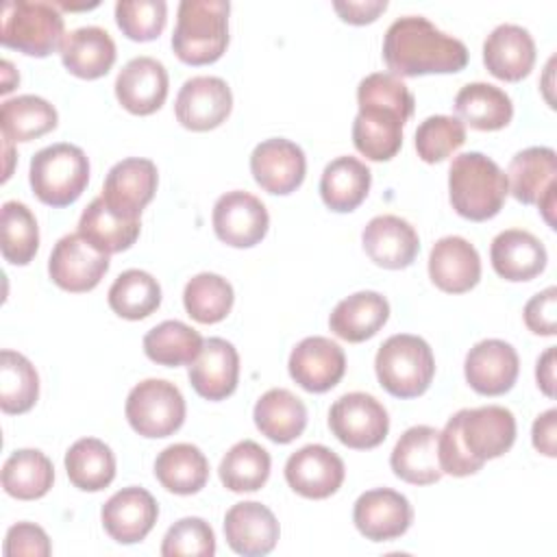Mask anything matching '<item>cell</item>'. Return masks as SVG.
<instances>
[{
	"label": "cell",
	"mask_w": 557,
	"mask_h": 557,
	"mask_svg": "<svg viewBox=\"0 0 557 557\" xmlns=\"http://www.w3.org/2000/svg\"><path fill=\"white\" fill-rule=\"evenodd\" d=\"M100 518L111 540L117 544H137L152 531L159 518V505L148 490L128 485L102 505Z\"/></svg>",
	"instance_id": "cell-21"
},
{
	"label": "cell",
	"mask_w": 557,
	"mask_h": 557,
	"mask_svg": "<svg viewBox=\"0 0 557 557\" xmlns=\"http://www.w3.org/2000/svg\"><path fill=\"white\" fill-rule=\"evenodd\" d=\"M252 418L257 429L276 444H289L307 426L305 403L285 387H272L255 403Z\"/></svg>",
	"instance_id": "cell-34"
},
{
	"label": "cell",
	"mask_w": 557,
	"mask_h": 557,
	"mask_svg": "<svg viewBox=\"0 0 557 557\" xmlns=\"http://www.w3.org/2000/svg\"><path fill=\"white\" fill-rule=\"evenodd\" d=\"M157 181V165L150 159L128 157L107 172L102 198L113 211L139 220L141 209L154 198Z\"/></svg>",
	"instance_id": "cell-20"
},
{
	"label": "cell",
	"mask_w": 557,
	"mask_h": 557,
	"mask_svg": "<svg viewBox=\"0 0 557 557\" xmlns=\"http://www.w3.org/2000/svg\"><path fill=\"white\" fill-rule=\"evenodd\" d=\"M511 196L522 205H537L544 220L555 228L553 209L557 191V154L548 146H531L513 154L507 168Z\"/></svg>",
	"instance_id": "cell-11"
},
{
	"label": "cell",
	"mask_w": 557,
	"mask_h": 557,
	"mask_svg": "<svg viewBox=\"0 0 557 557\" xmlns=\"http://www.w3.org/2000/svg\"><path fill=\"white\" fill-rule=\"evenodd\" d=\"M70 483L83 492H100L115 479V455L98 437H81L65 453Z\"/></svg>",
	"instance_id": "cell-37"
},
{
	"label": "cell",
	"mask_w": 557,
	"mask_h": 557,
	"mask_svg": "<svg viewBox=\"0 0 557 557\" xmlns=\"http://www.w3.org/2000/svg\"><path fill=\"white\" fill-rule=\"evenodd\" d=\"M344 476L346 468L342 457L322 444H307L285 461L287 485L305 498H329L342 487Z\"/></svg>",
	"instance_id": "cell-14"
},
{
	"label": "cell",
	"mask_w": 557,
	"mask_h": 557,
	"mask_svg": "<svg viewBox=\"0 0 557 557\" xmlns=\"http://www.w3.org/2000/svg\"><path fill=\"white\" fill-rule=\"evenodd\" d=\"M54 483L52 461L37 448L13 450L2 466V487L17 500H35Z\"/></svg>",
	"instance_id": "cell-38"
},
{
	"label": "cell",
	"mask_w": 557,
	"mask_h": 557,
	"mask_svg": "<svg viewBox=\"0 0 557 557\" xmlns=\"http://www.w3.org/2000/svg\"><path fill=\"white\" fill-rule=\"evenodd\" d=\"M520 359L511 344L490 337L474 344L463 361L468 385L483 396H500L509 392L518 379Z\"/></svg>",
	"instance_id": "cell-19"
},
{
	"label": "cell",
	"mask_w": 557,
	"mask_h": 557,
	"mask_svg": "<svg viewBox=\"0 0 557 557\" xmlns=\"http://www.w3.org/2000/svg\"><path fill=\"white\" fill-rule=\"evenodd\" d=\"M154 476L168 492L189 496L207 485L209 461L198 446L178 442L157 455Z\"/></svg>",
	"instance_id": "cell-36"
},
{
	"label": "cell",
	"mask_w": 557,
	"mask_h": 557,
	"mask_svg": "<svg viewBox=\"0 0 557 557\" xmlns=\"http://www.w3.org/2000/svg\"><path fill=\"white\" fill-rule=\"evenodd\" d=\"M466 144V126L453 115H429L416 128V150L424 163H440Z\"/></svg>",
	"instance_id": "cell-46"
},
{
	"label": "cell",
	"mask_w": 557,
	"mask_h": 557,
	"mask_svg": "<svg viewBox=\"0 0 557 557\" xmlns=\"http://www.w3.org/2000/svg\"><path fill=\"white\" fill-rule=\"evenodd\" d=\"M270 453L252 442L242 440L228 448V453L222 457L218 474L226 490L231 492H257L265 485L270 476Z\"/></svg>",
	"instance_id": "cell-40"
},
{
	"label": "cell",
	"mask_w": 557,
	"mask_h": 557,
	"mask_svg": "<svg viewBox=\"0 0 557 557\" xmlns=\"http://www.w3.org/2000/svg\"><path fill=\"white\" fill-rule=\"evenodd\" d=\"M233 109V94L220 76H191L174 100L176 120L189 131L218 128Z\"/></svg>",
	"instance_id": "cell-15"
},
{
	"label": "cell",
	"mask_w": 557,
	"mask_h": 557,
	"mask_svg": "<svg viewBox=\"0 0 557 557\" xmlns=\"http://www.w3.org/2000/svg\"><path fill=\"white\" fill-rule=\"evenodd\" d=\"M124 413L141 437H168L185 422V398L174 383L146 379L128 392Z\"/></svg>",
	"instance_id": "cell-9"
},
{
	"label": "cell",
	"mask_w": 557,
	"mask_h": 557,
	"mask_svg": "<svg viewBox=\"0 0 557 557\" xmlns=\"http://www.w3.org/2000/svg\"><path fill=\"white\" fill-rule=\"evenodd\" d=\"M372 185L370 168L357 157L342 154L326 163L320 176L322 202L337 213L355 211L368 196Z\"/></svg>",
	"instance_id": "cell-33"
},
{
	"label": "cell",
	"mask_w": 557,
	"mask_h": 557,
	"mask_svg": "<svg viewBox=\"0 0 557 557\" xmlns=\"http://www.w3.org/2000/svg\"><path fill=\"white\" fill-rule=\"evenodd\" d=\"M57 109L41 96L24 94L4 100L0 107V128L7 141H30L57 128Z\"/></svg>",
	"instance_id": "cell-39"
},
{
	"label": "cell",
	"mask_w": 557,
	"mask_h": 557,
	"mask_svg": "<svg viewBox=\"0 0 557 557\" xmlns=\"http://www.w3.org/2000/svg\"><path fill=\"white\" fill-rule=\"evenodd\" d=\"M250 172L263 191L285 196L302 185L307 159L298 144L285 137H270L255 146L250 154Z\"/></svg>",
	"instance_id": "cell-18"
},
{
	"label": "cell",
	"mask_w": 557,
	"mask_h": 557,
	"mask_svg": "<svg viewBox=\"0 0 557 557\" xmlns=\"http://www.w3.org/2000/svg\"><path fill=\"white\" fill-rule=\"evenodd\" d=\"M555 311H557V289L550 285L544 292H540L527 300L524 311H522L527 329L535 335L553 337L557 333Z\"/></svg>",
	"instance_id": "cell-50"
},
{
	"label": "cell",
	"mask_w": 557,
	"mask_h": 557,
	"mask_svg": "<svg viewBox=\"0 0 557 557\" xmlns=\"http://www.w3.org/2000/svg\"><path fill=\"white\" fill-rule=\"evenodd\" d=\"M59 50L65 70L85 81L104 76L117 54L111 35L100 26H81L65 33Z\"/></svg>",
	"instance_id": "cell-31"
},
{
	"label": "cell",
	"mask_w": 557,
	"mask_h": 557,
	"mask_svg": "<svg viewBox=\"0 0 557 557\" xmlns=\"http://www.w3.org/2000/svg\"><path fill=\"white\" fill-rule=\"evenodd\" d=\"M139 228V220L113 211L102 196L94 198L78 220V235L107 255L128 250L137 242Z\"/></svg>",
	"instance_id": "cell-32"
},
{
	"label": "cell",
	"mask_w": 557,
	"mask_h": 557,
	"mask_svg": "<svg viewBox=\"0 0 557 557\" xmlns=\"http://www.w3.org/2000/svg\"><path fill=\"white\" fill-rule=\"evenodd\" d=\"M429 276L446 294L470 292L481 278V257L468 239L446 235L431 248Z\"/></svg>",
	"instance_id": "cell-25"
},
{
	"label": "cell",
	"mask_w": 557,
	"mask_h": 557,
	"mask_svg": "<svg viewBox=\"0 0 557 557\" xmlns=\"http://www.w3.org/2000/svg\"><path fill=\"white\" fill-rule=\"evenodd\" d=\"M7 557L28 555V557H48L52 553L48 533L35 522H17L7 531L4 548Z\"/></svg>",
	"instance_id": "cell-49"
},
{
	"label": "cell",
	"mask_w": 557,
	"mask_h": 557,
	"mask_svg": "<svg viewBox=\"0 0 557 557\" xmlns=\"http://www.w3.org/2000/svg\"><path fill=\"white\" fill-rule=\"evenodd\" d=\"M281 535L276 516L257 500L235 503L224 516L226 544L244 557H261L274 550Z\"/></svg>",
	"instance_id": "cell-22"
},
{
	"label": "cell",
	"mask_w": 557,
	"mask_h": 557,
	"mask_svg": "<svg viewBox=\"0 0 557 557\" xmlns=\"http://www.w3.org/2000/svg\"><path fill=\"white\" fill-rule=\"evenodd\" d=\"M333 9L339 13V17L348 24H370L387 9L385 0H348V2H333Z\"/></svg>",
	"instance_id": "cell-51"
},
{
	"label": "cell",
	"mask_w": 557,
	"mask_h": 557,
	"mask_svg": "<svg viewBox=\"0 0 557 557\" xmlns=\"http://www.w3.org/2000/svg\"><path fill=\"white\" fill-rule=\"evenodd\" d=\"M490 261L505 281H531L544 272L548 255L544 244L529 231L507 228L492 239Z\"/></svg>",
	"instance_id": "cell-29"
},
{
	"label": "cell",
	"mask_w": 557,
	"mask_h": 557,
	"mask_svg": "<svg viewBox=\"0 0 557 557\" xmlns=\"http://www.w3.org/2000/svg\"><path fill=\"white\" fill-rule=\"evenodd\" d=\"M374 372L387 394L396 398H416L424 394L433 381L435 357L422 337L396 333L379 346Z\"/></svg>",
	"instance_id": "cell-6"
},
{
	"label": "cell",
	"mask_w": 557,
	"mask_h": 557,
	"mask_svg": "<svg viewBox=\"0 0 557 557\" xmlns=\"http://www.w3.org/2000/svg\"><path fill=\"white\" fill-rule=\"evenodd\" d=\"M287 370L302 389L322 394L342 381L346 372V355L337 342L311 335L292 348Z\"/></svg>",
	"instance_id": "cell-16"
},
{
	"label": "cell",
	"mask_w": 557,
	"mask_h": 557,
	"mask_svg": "<svg viewBox=\"0 0 557 557\" xmlns=\"http://www.w3.org/2000/svg\"><path fill=\"white\" fill-rule=\"evenodd\" d=\"M228 11L224 0H183L172 33V50L187 65L218 61L228 46Z\"/></svg>",
	"instance_id": "cell-5"
},
{
	"label": "cell",
	"mask_w": 557,
	"mask_h": 557,
	"mask_svg": "<svg viewBox=\"0 0 557 557\" xmlns=\"http://www.w3.org/2000/svg\"><path fill=\"white\" fill-rule=\"evenodd\" d=\"M233 285L213 272L191 276L183 289V305L189 318L200 324H215L233 309Z\"/></svg>",
	"instance_id": "cell-44"
},
{
	"label": "cell",
	"mask_w": 557,
	"mask_h": 557,
	"mask_svg": "<svg viewBox=\"0 0 557 557\" xmlns=\"http://www.w3.org/2000/svg\"><path fill=\"white\" fill-rule=\"evenodd\" d=\"M555 346L546 348L537 363H535V381H537V387L548 396L553 398L555 396Z\"/></svg>",
	"instance_id": "cell-53"
},
{
	"label": "cell",
	"mask_w": 557,
	"mask_h": 557,
	"mask_svg": "<svg viewBox=\"0 0 557 557\" xmlns=\"http://www.w3.org/2000/svg\"><path fill=\"white\" fill-rule=\"evenodd\" d=\"M202 344L200 333L181 320H165L144 335L146 357L168 368L191 363L200 355Z\"/></svg>",
	"instance_id": "cell-41"
},
{
	"label": "cell",
	"mask_w": 557,
	"mask_h": 557,
	"mask_svg": "<svg viewBox=\"0 0 557 557\" xmlns=\"http://www.w3.org/2000/svg\"><path fill=\"white\" fill-rule=\"evenodd\" d=\"M383 59L394 76L455 74L468 63L461 39L440 30L422 15H405L389 24L383 37Z\"/></svg>",
	"instance_id": "cell-3"
},
{
	"label": "cell",
	"mask_w": 557,
	"mask_h": 557,
	"mask_svg": "<svg viewBox=\"0 0 557 557\" xmlns=\"http://www.w3.org/2000/svg\"><path fill=\"white\" fill-rule=\"evenodd\" d=\"M168 20V4L163 0H117L115 22L120 30L133 41L157 39Z\"/></svg>",
	"instance_id": "cell-47"
},
{
	"label": "cell",
	"mask_w": 557,
	"mask_h": 557,
	"mask_svg": "<svg viewBox=\"0 0 557 557\" xmlns=\"http://www.w3.org/2000/svg\"><path fill=\"white\" fill-rule=\"evenodd\" d=\"M39 398V374L35 366L11 348L0 352V409L4 413H26Z\"/></svg>",
	"instance_id": "cell-43"
},
{
	"label": "cell",
	"mask_w": 557,
	"mask_h": 557,
	"mask_svg": "<svg viewBox=\"0 0 557 557\" xmlns=\"http://www.w3.org/2000/svg\"><path fill=\"white\" fill-rule=\"evenodd\" d=\"M239 355L222 337H209L200 355L189 363V383L207 400H224L237 387Z\"/></svg>",
	"instance_id": "cell-27"
},
{
	"label": "cell",
	"mask_w": 557,
	"mask_h": 557,
	"mask_svg": "<svg viewBox=\"0 0 557 557\" xmlns=\"http://www.w3.org/2000/svg\"><path fill=\"white\" fill-rule=\"evenodd\" d=\"M63 15L52 2L9 0L2 7L0 41L28 57H48L65 37Z\"/></svg>",
	"instance_id": "cell-8"
},
{
	"label": "cell",
	"mask_w": 557,
	"mask_h": 557,
	"mask_svg": "<svg viewBox=\"0 0 557 557\" xmlns=\"http://www.w3.org/2000/svg\"><path fill=\"white\" fill-rule=\"evenodd\" d=\"M168 70L152 57L131 59L115 78V98L133 115H150L168 98Z\"/></svg>",
	"instance_id": "cell-24"
},
{
	"label": "cell",
	"mask_w": 557,
	"mask_h": 557,
	"mask_svg": "<svg viewBox=\"0 0 557 557\" xmlns=\"http://www.w3.org/2000/svg\"><path fill=\"white\" fill-rule=\"evenodd\" d=\"M455 113L461 124L476 131H498L511 122L513 102L496 85L468 83L455 96Z\"/></svg>",
	"instance_id": "cell-35"
},
{
	"label": "cell",
	"mask_w": 557,
	"mask_h": 557,
	"mask_svg": "<svg viewBox=\"0 0 557 557\" xmlns=\"http://www.w3.org/2000/svg\"><path fill=\"white\" fill-rule=\"evenodd\" d=\"M329 429L348 448H376L389 431L387 409L372 394L348 392L331 405Z\"/></svg>",
	"instance_id": "cell-10"
},
{
	"label": "cell",
	"mask_w": 557,
	"mask_h": 557,
	"mask_svg": "<svg viewBox=\"0 0 557 557\" xmlns=\"http://www.w3.org/2000/svg\"><path fill=\"white\" fill-rule=\"evenodd\" d=\"M516 442V418L507 407L483 405L459 409L437 437V459L444 474L468 476L487 459L505 455Z\"/></svg>",
	"instance_id": "cell-1"
},
{
	"label": "cell",
	"mask_w": 557,
	"mask_h": 557,
	"mask_svg": "<svg viewBox=\"0 0 557 557\" xmlns=\"http://www.w3.org/2000/svg\"><path fill=\"white\" fill-rule=\"evenodd\" d=\"M28 181L44 205L67 207L81 198L89 183V159L67 141L46 146L30 159Z\"/></svg>",
	"instance_id": "cell-7"
},
{
	"label": "cell",
	"mask_w": 557,
	"mask_h": 557,
	"mask_svg": "<svg viewBox=\"0 0 557 557\" xmlns=\"http://www.w3.org/2000/svg\"><path fill=\"white\" fill-rule=\"evenodd\" d=\"M437 437L440 431L429 424L407 429L389 455L394 474L411 485L437 483L444 474L437 459Z\"/></svg>",
	"instance_id": "cell-28"
},
{
	"label": "cell",
	"mask_w": 557,
	"mask_h": 557,
	"mask_svg": "<svg viewBox=\"0 0 557 557\" xmlns=\"http://www.w3.org/2000/svg\"><path fill=\"white\" fill-rule=\"evenodd\" d=\"M389 318V302L383 294L363 289L342 298L329 315L331 331L350 344H359L376 335Z\"/></svg>",
	"instance_id": "cell-30"
},
{
	"label": "cell",
	"mask_w": 557,
	"mask_h": 557,
	"mask_svg": "<svg viewBox=\"0 0 557 557\" xmlns=\"http://www.w3.org/2000/svg\"><path fill=\"white\" fill-rule=\"evenodd\" d=\"M509 194L507 176L483 152H461L448 170V198L453 209L472 222L494 218Z\"/></svg>",
	"instance_id": "cell-4"
},
{
	"label": "cell",
	"mask_w": 557,
	"mask_h": 557,
	"mask_svg": "<svg viewBox=\"0 0 557 557\" xmlns=\"http://www.w3.org/2000/svg\"><path fill=\"white\" fill-rule=\"evenodd\" d=\"M163 557H211L215 555V535L207 520L189 516L174 522L161 542Z\"/></svg>",
	"instance_id": "cell-48"
},
{
	"label": "cell",
	"mask_w": 557,
	"mask_h": 557,
	"mask_svg": "<svg viewBox=\"0 0 557 557\" xmlns=\"http://www.w3.org/2000/svg\"><path fill=\"white\" fill-rule=\"evenodd\" d=\"M359 111L352 144L370 161H389L403 146V126L413 115V94L392 72H374L359 81Z\"/></svg>",
	"instance_id": "cell-2"
},
{
	"label": "cell",
	"mask_w": 557,
	"mask_h": 557,
	"mask_svg": "<svg viewBox=\"0 0 557 557\" xmlns=\"http://www.w3.org/2000/svg\"><path fill=\"white\" fill-rule=\"evenodd\" d=\"M483 63L500 81L516 83L529 76L535 63V41L518 24H498L483 41Z\"/></svg>",
	"instance_id": "cell-26"
},
{
	"label": "cell",
	"mask_w": 557,
	"mask_h": 557,
	"mask_svg": "<svg viewBox=\"0 0 557 557\" xmlns=\"http://www.w3.org/2000/svg\"><path fill=\"white\" fill-rule=\"evenodd\" d=\"M109 307L126 320H144L161 305V285L146 270H124L107 294Z\"/></svg>",
	"instance_id": "cell-42"
},
{
	"label": "cell",
	"mask_w": 557,
	"mask_h": 557,
	"mask_svg": "<svg viewBox=\"0 0 557 557\" xmlns=\"http://www.w3.org/2000/svg\"><path fill=\"white\" fill-rule=\"evenodd\" d=\"M361 244L370 261L387 270L409 268L420 250L416 228L405 218L392 213L372 218L361 233Z\"/></svg>",
	"instance_id": "cell-23"
},
{
	"label": "cell",
	"mask_w": 557,
	"mask_h": 557,
	"mask_svg": "<svg viewBox=\"0 0 557 557\" xmlns=\"http://www.w3.org/2000/svg\"><path fill=\"white\" fill-rule=\"evenodd\" d=\"M2 231V257L13 265H26L33 261L39 248V226L35 213L17 200H7L0 213Z\"/></svg>",
	"instance_id": "cell-45"
},
{
	"label": "cell",
	"mask_w": 557,
	"mask_h": 557,
	"mask_svg": "<svg viewBox=\"0 0 557 557\" xmlns=\"http://www.w3.org/2000/svg\"><path fill=\"white\" fill-rule=\"evenodd\" d=\"M413 520V509L407 496L389 487L363 492L352 507L357 531L370 542H389L407 533Z\"/></svg>",
	"instance_id": "cell-17"
},
{
	"label": "cell",
	"mask_w": 557,
	"mask_h": 557,
	"mask_svg": "<svg viewBox=\"0 0 557 557\" xmlns=\"http://www.w3.org/2000/svg\"><path fill=\"white\" fill-rule=\"evenodd\" d=\"M557 409H548L540 413L531 429V440L535 450H540L546 457L557 455Z\"/></svg>",
	"instance_id": "cell-52"
},
{
	"label": "cell",
	"mask_w": 557,
	"mask_h": 557,
	"mask_svg": "<svg viewBox=\"0 0 557 557\" xmlns=\"http://www.w3.org/2000/svg\"><path fill=\"white\" fill-rule=\"evenodd\" d=\"M109 255L96 250L78 233L63 235L48 259L52 283L65 292L83 294L94 289L109 270Z\"/></svg>",
	"instance_id": "cell-12"
},
{
	"label": "cell",
	"mask_w": 557,
	"mask_h": 557,
	"mask_svg": "<svg viewBox=\"0 0 557 557\" xmlns=\"http://www.w3.org/2000/svg\"><path fill=\"white\" fill-rule=\"evenodd\" d=\"M211 222L220 242L233 248H250L265 237L270 215L257 196L233 189L215 200Z\"/></svg>",
	"instance_id": "cell-13"
}]
</instances>
